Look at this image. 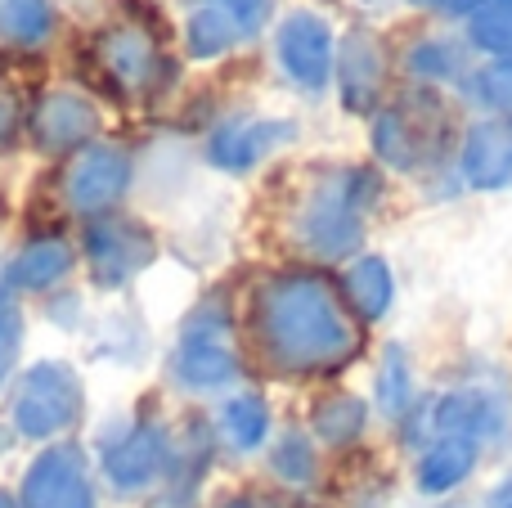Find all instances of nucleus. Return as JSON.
Wrapping results in <instances>:
<instances>
[{"label":"nucleus","instance_id":"17","mask_svg":"<svg viewBox=\"0 0 512 508\" xmlns=\"http://www.w3.org/2000/svg\"><path fill=\"white\" fill-rule=\"evenodd\" d=\"M68 266H72V248H68V243H63V239H36V243H27V248L14 257V266H9V284L41 293V288L59 284V279L68 275Z\"/></svg>","mask_w":512,"mask_h":508},{"label":"nucleus","instance_id":"27","mask_svg":"<svg viewBox=\"0 0 512 508\" xmlns=\"http://www.w3.org/2000/svg\"><path fill=\"white\" fill-rule=\"evenodd\" d=\"M378 392H382V405H387V414H400L409 401V378H405V360L391 351L387 356V369H382L378 378Z\"/></svg>","mask_w":512,"mask_h":508},{"label":"nucleus","instance_id":"16","mask_svg":"<svg viewBox=\"0 0 512 508\" xmlns=\"http://www.w3.org/2000/svg\"><path fill=\"white\" fill-rule=\"evenodd\" d=\"M477 464V441L472 437H441L418 464V486L427 495H445L463 482Z\"/></svg>","mask_w":512,"mask_h":508},{"label":"nucleus","instance_id":"24","mask_svg":"<svg viewBox=\"0 0 512 508\" xmlns=\"http://www.w3.org/2000/svg\"><path fill=\"white\" fill-rule=\"evenodd\" d=\"M472 41L504 59L512 50V0H486V5L472 14Z\"/></svg>","mask_w":512,"mask_h":508},{"label":"nucleus","instance_id":"14","mask_svg":"<svg viewBox=\"0 0 512 508\" xmlns=\"http://www.w3.org/2000/svg\"><path fill=\"white\" fill-rule=\"evenodd\" d=\"M292 135H297L292 122H230L225 131H216L212 162L225 171H248L252 162H261L274 144H288Z\"/></svg>","mask_w":512,"mask_h":508},{"label":"nucleus","instance_id":"37","mask_svg":"<svg viewBox=\"0 0 512 508\" xmlns=\"http://www.w3.org/2000/svg\"><path fill=\"white\" fill-rule=\"evenodd\" d=\"M508 508H512V504H508Z\"/></svg>","mask_w":512,"mask_h":508},{"label":"nucleus","instance_id":"25","mask_svg":"<svg viewBox=\"0 0 512 508\" xmlns=\"http://www.w3.org/2000/svg\"><path fill=\"white\" fill-rule=\"evenodd\" d=\"M274 473L283 477V482L292 486H306L310 477H315V455H310V446L301 437H288L279 450H274Z\"/></svg>","mask_w":512,"mask_h":508},{"label":"nucleus","instance_id":"10","mask_svg":"<svg viewBox=\"0 0 512 508\" xmlns=\"http://www.w3.org/2000/svg\"><path fill=\"white\" fill-rule=\"evenodd\" d=\"M279 59L288 68V77H297L301 86H324L328 63H333V36L315 14H292L279 27Z\"/></svg>","mask_w":512,"mask_h":508},{"label":"nucleus","instance_id":"22","mask_svg":"<svg viewBox=\"0 0 512 508\" xmlns=\"http://www.w3.org/2000/svg\"><path fill=\"white\" fill-rule=\"evenodd\" d=\"M225 423V437L234 441L239 450H252L265 441V428H270V410H265L261 396H234L221 414Z\"/></svg>","mask_w":512,"mask_h":508},{"label":"nucleus","instance_id":"33","mask_svg":"<svg viewBox=\"0 0 512 508\" xmlns=\"http://www.w3.org/2000/svg\"><path fill=\"white\" fill-rule=\"evenodd\" d=\"M149 508H189V500H180V495H162V500H153Z\"/></svg>","mask_w":512,"mask_h":508},{"label":"nucleus","instance_id":"23","mask_svg":"<svg viewBox=\"0 0 512 508\" xmlns=\"http://www.w3.org/2000/svg\"><path fill=\"white\" fill-rule=\"evenodd\" d=\"M0 32L32 45L50 32V5L45 0H0Z\"/></svg>","mask_w":512,"mask_h":508},{"label":"nucleus","instance_id":"30","mask_svg":"<svg viewBox=\"0 0 512 508\" xmlns=\"http://www.w3.org/2000/svg\"><path fill=\"white\" fill-rule=\"evenodd\" d=\"M216 5H221L225 14L243 27V36L256 32V27L265 23V0H216Z\"/></svg>","mask_w":512,"mask_h":508},{"label":"nucleus","instance_id":"19","mask_svg":"<svg viewBox=\"0 0 512 508\" xmlns=\"http://www.w3.org/2000/svg\"><path fill=\"white\" fill-rule=\"evenodd\" d=\"M234 41H243V27L225 14L216 0H203L189 18V54L194 59H212V54H225Z\"/></svg>","mask_w":512,"mask_h":508},{"label":"nucleus","instance_id":"21","mask_svg":"<svg viewBox=\"0 0 512 508\" xmlns=\"http://www.w3.org/2000/svg\"><path fill=\"white\" fill-rule=\"evenodd\" d=\"M364 428V401L360 396H328L315 410V432L328 441V446H346L355 441Z\"/></svg>","mask_w":512,"mask_h":508},{"label":"nucleus","instance_id":"20","mask_svg":"<svg viewBox=\"0 0 512 508\" xmlns=\"http://www.w3.org/2000/svg\"><path fill=\"white\" fill-rule=\"evenodd\" d=\"M490 419H495V414H490V405L481 401V396H472V392L445 396V401L432 410V428L445 432V437H472V441H477V432L490 428Z\"/></svg>","mask_w":512,"mask_h":508},{"label":"nucleus","instance_id":"11","mask_svg":"<svg viewBox=\"0 0 512 508\" xmlns=\"http://www.w3.org/2000/svg\"><path fill=\"white\" fill-rule=\"evenodd\" d=\"M162 468H167V437H162V428H153V423L131 428L117 446H108V455H104L108 482L122 486V491L149 486Z\"/></svg>","mask_w":512,"mask_h":508},{"label":"nucleus","instance_id":"26","mask_svg":"<svg viewBox=\"0 0 512 508\" xmlns=\"http://www.w3.org/2000/svg\"><path fill=\"white\" fill-rule=\"evenodd\" d=\"M481 95H486V104L495 108L499 117L512 122V54L495 59L486 72H481Z\"/></svg>","mask_w":512,"mask_h":508},{"label":"nucleus","instance_id":"36","mask_svg":"<svg viewBox=\"0 0 512 508\" xmlns=\"http://www.w3.org/2000/svg\"><path fill=\"white\" fill-rule=\"evenodd\" d=\"M423 5H436V0H423Z\"/></svg>","mask_w":512,"mask_h":508},{"label":"nucleus","instance_id":"2","mask_svg":"<svg viewBox=\"0 0 512 508\" xmlns=\"http://www.w3.org/2000/svg\"><path fill=\"white\" fill-rule=\"evenodd\" d=\"M373 194H378V180L369 171H333L301 207L297 239L324 261L346 257L360 243L364 212H369Z\"/></svg>","mask_w":512,"mask_h":508},{"label":"nucleus","instance_id":"5","mask_svg":"<svg viewBox=\"0 0 512 508\" xmlns=\"http://www.w3.org/2000/svg\"><path fill=\"white\" fill-rule=\"evenodd\" d=\"M86 261L104 288H122L153 261V234L135 221H95L86 230Z\"/></svg>","mask_w":512,"mask_h":508},{"label":"nucleus","instance_id":"34","mask_svg":"<svg viewBox=\"0 0 512 508\" xmlns=\"http://www.w3.org/2000/svg\"><path fill=\"white\" fill-rule=\"evenodd\" d=\"M0 508H23V504H18L14 495H5V491H0Z\"/></svg>","mask_w":512,"mask_h":508},{"label":"nucleus","instance_id":"35","mask_svg":"<svg viewBox=\"0 0 512 508\" xmlns=\"http://www.w3.org/2000/svg\"><path fill=\"white\" fill-rule=\"evenodd\" d=\"M225 508H265V504H256V500H234V504H225Z\"/></svg>","mask_w":512,"mask_h":508},{"label":"nucleus","instance_id":"18","mask_svg":"<svg viewBox=\"0 0 512 508\" xmlns=\"http://www.w3.org/2000/svg\"><path fill=\"white\" fill-rule=\"evenodd\" d=\"M391 293H396V284H391V270H387L382 257H360L351 266V275H346V302L355 306L360 320H378V315H387Z\"/></svg>","mask_w":512,"mask_h":508},{"label":"nucleus","instance_id":"9","mask_svg":"<svg viewBox=\"0 0 512 508\" xmlns=\"http://www.w3.org/2000/svg\"><path fill=\"white\" fill-rule=\"evenodd\" d=\"M176 369L189 387H221V383H230V378H239V356H234V347L225 342L221 324L194 320L185 342H180Z\"/></svg>","mask_w":512,"mask_h":508},{"label":"nucleus","instance_id":"29","mask_svg":"<svg viewBox=\"0 0 512 508\" xmlns=\"http://www.w3.org/2000/svg\"><path fill=\"white\" fill-rule=\"evenodd\" d=\"M454 63H459V54L445 41H427V45H418V54H414V68L423 72V77H450Z\"/></svg>","mask_w":512,"mask_h":508},{"label":"nucleus","instance_id":"4","mask_svg":"<svg viewBox=\"0 0 512 508\" xmlns=\"http://www.w3.org/2000/svg\"><path fill=\"white\" fill-rule=\"evenodd\" d=\"M441 108L436 99H409V104L391 108L373 126V149L391 162V167H418L432 149H441Z\"/></svg>","mask_w":512,"mask_h":508},{"label":"nucleus","instance_id":"7","mask_svg":"<svg viewBox=\"0 0 512 508\" xmlns=\"http://www.w3.org/2000/svg\"><path fill=\"white\" fill-rule=\"evenodd\" d=\"M131 180V158L122 149H81L63 171V198L72 212H104L122 198Z\"/></svg>","mask_w":512,"mask_h":508},{"label":"nucleus","instance_id":"3","mask_svg":"<svg viewBox=\"0 0 512 508\" xmlns=\"http://www.w3.org/2000/svg\"><path fill=\"white\" fill-rule=\"evenodd\" d=\"M77 414H81V383L68 365L41 360V365L27 369L23 387H18V401H14V428L23 437H32V441L54 437Z\"/></svg>","mask_w":512,"mask_h":508},{"label":"nucleus","instance_id":"31","mask_svg":"<svg viewBox=\"0 0 512 508\" xmlns=\"http://www.w3.org/2000/svg\"><path fill=\"white\" fill-rule=\"evenodd\" d=\"M9 131H14V104H9V99H0V140H5Z\"/></svg>","mask_w":512,"mask_h":508},{"label":"nucleus","instance_id":"15","mask_svg":"<svg viewBox=\"0 0 512 508\" xmlns=\"http://www.w3.org/2000/svg\"><path fill=\"white\" fill-rule=\"evenodd\" d=\"M99 126V113L90 99L81 95H50L41 108H36V140L45 149H77L81 140H90Z\"/></svg>","mask_w":512,"mask_h":508},{"label":"nucleus","instance_id":"28","mask_svg":"<svg viewBox=\"0 0 512 508\" xmlns=\"http://www.w3.org/2000/svg\"><path fill=\"white\" fill-rule=\"evenodd\" d=\"M18 342H23V315H18L14 306H0V383H5V374L14 369Z\"/></svg>","mask_w":512,"mask_h":508},{"label":"nucleus","instance_id":"12","mask_svg":"<svg viewBox=\"0 0 512 508\" xmlns=\"http://www.w3.org/2000/svg\"><path fill=\"white\" fill-rule=\"evenodd\" d=\"M463 180L472 189H499L512 180V126L481 122L463 140Z\"/></svg>","mask_w":512,"mask_h":508},{"label":"nucleus","instance_id":"6","mask_svg":"<svg viewBox=\"0 0 512 508\" xmlns=\"http://www.w3.org/2000/svg\"><path fill=\"white\" fill-rule=\"evenodd\" d=\"M23 508H95L77 446H50L23 477Z\"/></svg>","mask_w":512,"mask_h":508},{"label":"nucleus","instance_id":"32","mask_svg":"<svg viewBox=\"0 0 512 508\" xmlns=\"http://www.w3.org/2000/svg\"><path fill=\"white\" fill-rule=\"evenodd\" d=\"M441 5H445V9H454V14H468V9L477 14V9L486 5V0H441Z\"/></svg>","mask_w":512,"mask_h":508},{"label":"nucleus","instance_id":"1","mask_svg":"<svg viewBox=\"0 0 512 508\" xmlns=\"http://www.w3.org/2000/svg\"><path fill=\"white\" fill-rule=\"evenodd\" d=\"M256 342L283 374H328L360 356V329L319 275H274L252 302Z\"/></svg>","mask_w":512,"mask_h":508},{"label":"nucleus","instance_id":"8","mask_svg":"<svg viewBox=\"0 0 512 508\" xmlns=\"http://www.w3.org/2000/svg\"><path fill=\"white\" fill-rule=\"evenodd\" d=\"M99 63H104L108 77L122 90H131V95L153 90L158 86V72H162L158 45H153V36L140 32V27H113V32H104V41H99Z\"/></svg>","mask_w":512,"mask_h":508},{"label":"nucleus","instance_id":"13","mask_svg":"<svg viewBox=\"0 0 512 508\" xmlns=\"http://www.w3.org/2000/svg\"><path fill=\"white\" fill-rule=\"evenodd\" d=\"M337 86H342V104L351 113L373 108L382 90V50L369 32H351L342 45V59H337Z\"/></svg>","mask_w":512,"mask_h":508}]
</instances>
